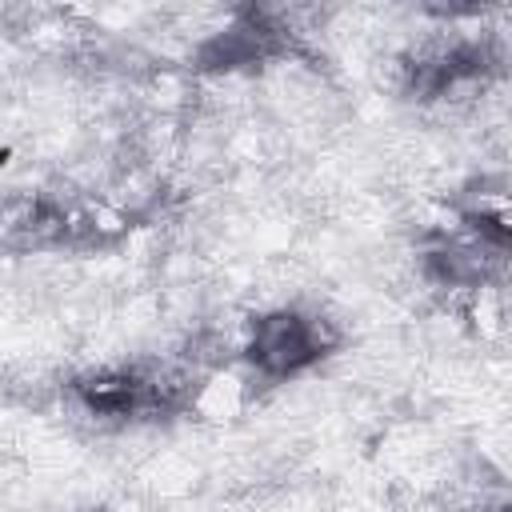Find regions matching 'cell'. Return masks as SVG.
Wrapping results in <instances>:
<instances>
[{"label":"cell","instance_id":"6da1fadb","mask_svg":"<svg viewBox=\"0 0 512 512\" xmlns=\"http://www.w3.org/2000/svg\"><path fill=\"white\" fill-rule=\"evenodd\" d=\"M204 372L188 360H120L72 372L64 400L92 424H168L196 412Z\"/></svg>","mask_w":512,"mask_h":512},{"label":"cell","instance_id":"7a4b0ae2","mask_svg":"<svg viewBox=\"0 0 512 512\" xmlns=\"http://www.w3.org/2000/svg\"><path fill=\"white\" fill-rule=\"evenodd\" d=\"M344 344L336 320L304 304H276L252 312L240 336V360L260 384H288L332 360Z\"/></svg>","mask_w":512,"mask_h":512},{"label":"cell","instance_id":"3957f363","mask_svg":"<svg viewBox=\"0 0 512 512\" xmlns=\"http://www.w3.org/2000/svg\"><path fill=\"white\" fill-rule=\"evenodd\" d=\"M132 232V216L80 196H32L0 224L4 248H108Z\"/></svg>","mask_w":512,"mask_h":512},{"label":"cell","instance_id":"277c9868","mask_svg":"<svg viewBox=\"0 0 512 512\" xmlns=\"http://www.w3.org/2000/svg\"><path fill=\"white\" fill-rule=\"evenodd\" d=\"M304 44H300V32H292V24L276 12V8H264V4H236L224 24L216 32H208L200 44H196V56L192 64L200 72H216V76H228V72H248V68H268L276 60H288V56H300Z\"/></svg>","mask_w":512,"mask_h":512},{"label":"cell","instance_id":"5b68a950","mask_svg":"<svg viewBox=\"0 0 512 512\" xmlns=\"http://www.w3.org/2000/svg\"><path fill=\"white\" fill-rule=\"evenodd\" d=\"M500 64L504 52L492 36H436L400 60V92L416 104H432L484 84L500 72Z\"/></svg>","mask_w":512,"mask_h":512},{"label":"cell","instance_id":"8992f818","mask_svg":"<svg viewBox=\"0 0 512 512\" xmlns=\"http://www.w3.org/2000/svg\"><path fill=\"white\" fill-rule=\"evenodd\" d=\"M420 276L444 292H480L504 280L508 252L480 240L476 232L460 228L456 220L448 228H428L416 248Z\"/></svg>","mask_w":512,"mask_h":512},{"label":"cell","instance_id":"52a82bcc","mask_svg":"<svg viewBox=\"0 0 512 512\" xmlns=\"http://www.w3.org/2000/svg\"><path fill=\"white\" fill-rule=\"evenodd\" d=\"M448 212L460 228L476 232L480 240L512 252V216H508V176L504 172H480L472 180H464L452 200Z\"/></svg>","mask_w":512,"mask_h":512},{"label":"cell","instance_id":"ba28073f","mask_svg":"<svg viewBox=\"0 0 512 512\" xmlns=\"http://www.w3.org/2000/svg\"><path fill=\"white\" fill-rule=\"evenodd\" d=\"M468 512H508V496H504V492H496L492 500H480V504H472Z\"/></svg>","mask_w":512,"mask_h":512}]
</instances>
